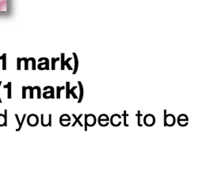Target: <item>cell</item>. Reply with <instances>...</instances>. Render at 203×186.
<instances>
[{"instance_id":"cell-1","label":"cell","mask_w":203,"mask_h":186,"mask_svg":"<svg viewBox=\"0 0 203 186\" xmlns=\"http://www.w3.org/2000/svg\"><path fill=\"white\" fill-rule=\"evenodd\" d=\"M163 113H164L163 126L164 127H173L176 121L175 115L173 114H167V110H163Z\"/></svg>"},{"instance_id":"cell-2","label":"cell","mask_w":203,"mask_h":186,"mask_svg":"<svg viewBox=\"0 0 203 186\" xmlns=\"http://www.w3.org/2000/svg\"><path fill=\"white\" fill-rule=\"evenodd\" d=\"M155 123V118L152 114H147L144 117V124L147 127H152Z\"/></svg>"},{"instance_id":"cell-3","label":"cell","mask_w":203,"mask_h":186,"mask_svg":"<svg viewBox=\"0 0 203 186\" xmlns=\"http://www.w3.org/2000/svg\"><path fill=\"white\" fill-rule=\"evenodd\" d=\"M50 89L49 91H44L43 97L44 99H55V93H54V88L52 86H46L44 88V91H46L48 89Z\"/></svg>"},{"instance_id":"cell-4","label":"cell","mask_w":203,"mask_h":186,"mask_svg":"<svg viewBox=\"0 0 203 186\" xmlns=\"http://www.w3.org/2000/svg\"><path fill=\"white\" fill-rule=\"evenodd\" d=\"M121 115L119 114H114L111 115L110 118V123L113 126V127H119L121 123V121L117 120V119H121Z\"/></svg>"},{"instance_id":"cell-5","label":"cell","mask_w":203,"mask_h":186,"mask_svg":"<svg viewBox=\"0 0 203 186\" xmlns=\"http://www.w3.org/2000/svg\"><path fill=\"white\" fill-rule=\"evenodd\" d=\"M98 123L101 127H107L110 124V118L106 114H102L99 117Z\"/></svg>"},{"instance_id":"cell-6","label":"cell","mask_w":203,"mask_h":186,"mask_svg":"<svg viewBox=\"0 0 203 186\" xmlns=\"http://www.w3.org/2000/svg\"><path fill=\"white\" fill-rule=\"evenodd\" d=\"M38 122H39L38 116L35 114H30L27 117V123L30 127H36L38 124Z\"/></svg>"},{"instance_id":"cell-7","label":"cell","mask_w":203,"mask_h":186,"mask_svg":"<svg viewBox=\"0 0 203 186\" xmlns=\"http://www.w3.org/2000/svg\"><path fill=\"white\" fill-rule=\"evenodd\" d=\"M71 123V118L68 114H63L60 117V124L62 127H68Z\"/></svg>"},{"instance_id":"cell-8","label":"cell","mask_w":203,"mask_h":186,"mask_svg":"<svg viewBox=\"0 0 203 186\" xmlns=\"http://www.w3.org/2000/svg\"><path fill=\"white\" fill-rule=\"evenodd\" d=\"M96 117L94 114H88L87 116V127H94L96 124Z\"/></svg>"},{"instance_id":"cell-9","label":"cell","mask_w":203,"mask_h":186,"mask_svg":"<svg viewBox=\"0 0 203 186\" xmlns=\"http://www.w3.org/2000/svg\"><path fill=\"white\" fill-rule=\"evenodd\" d=\"M79 88H80V96L78 97V103H80L83 99V86L81 81H78Z\"/></svg>"},{"instance_id":"cell-10","label":"cell","mask_w":203,"mask_h":186,"mask_svg":"<svg viewBox=\"0 0 203 186\" xmlns=\"http://www.w3.org/2000/svg\"><path fill=\"white\" fill-rule=\"evenodd\" d=\"M72 116L75 118V122H74V123L71 124V127H75L76 123H79V125H80L81 127H83V123L80 122V118H81V117L83 116V114H80V115H79L78 117H77V116H76L75 114H72Z\"/></svg>"},{"instance_id":"cell-11","label":"cell","mask_w":203,"mask_h":186,"mask_svg":"<svg viewBox=\"0 0 203 186\" xmlns=\"http://www.w3.org/2000/svg\"><path fill=\"white\" fill-rule=\"evenodd\" d=\"M73 57H74V61H75V64H74V69H73L72 74L75 75L77 71H78V68H79V60H78L76 54H75V52H73Z\"/></svg>"},{"instance_id":"cell-12","label":"cell","mask_w":203,"mask_h":186,"mask_svg":"<svg viewBox=\"0 0 203 186\" xmlns=\"http://www.w3.org/2000/svg\"><path fill=\"white\" fill-rule=\"evenodd\" d=\"M189 120V118L187 117V115L186 114H181L178 116V118H177V122H178V124L182 123V122H188Z\"/></svg>"},{"instance_id":"cell-13","label":"cell","mask_w":203,"mask_h":186,"mask_svg":"<svg viewBox=\"0 0 203 186\" xmlns=\"http://www.w3.org/2000/svg\"><path fill=\"white\" fill-rule=\"evenodd\" d=\"M15 117H16V119H17V121H18V124H19V127L16 130L17 131H19L21 130V128H22V124H23V123H24V120H25V117H26V115L25 114H24L23 115V117H22V121H20L19 120V118H18V114H15Z\"/></svg>"},{"instance_id":"cell-14","label":"cell","mask_w":203,"mask_h":186,"mask_svg":"<svg viewBox=\"0 0 203 186\" xmlns=\"http://www.w3.org/2000/svg\"><path fill=\"white\" fill-rule=\"evenodd\" d=\"M3 88H7V99H11V82H9L6 85H4Z\"/></svg>"},{"instance_id":"cell-15","label":"cell","mask_w":203,"mask_h":186,"mask_svg":"<svg viewBox=\"0 0 203 186\" xmlns=\"http://www.w3.org/2000/svg\"><path fill=\"white\" fill-rule=\"evenodd\" d=\"M65 89V86H62V87H60V86H57L56 87V98L57 99H60V92L62 90H64Z\"/></svg>"},{"instance_id":"cell-16","label":"cell","mask_w":203,"mask_h":186,"mask_svg":"<svg viewBox=\"0 0 203 186\" xmlns=\"http://www.w3.org/2000/svg\"><path fill=\"white\" fill-rule=\"evenodd\" d=\"M77 85L76 86H74V87H72L71 88H70V91H69V94H70V96L71 95L73 96V98L74 99H78V96H77V95L75 94V91L77 89Z\"/></svg>"},{"instance_id":"cell-17","label":"cell","mask_w":203,"mask_h":186,"mask_svg":"<svg viewBox=\"0 0 203 186\" xmlns=\"http://www.w3.org/2000/svg\"><path fill=\"white\" fill-rule=\"evenodd\" d=\"M60 58H54V57H52V60H51V62H52V70H55L56 69V63L58 62V61H60Z\"/></svg>"},{"instance_id":"cell-18","label":"cell","mask_w":203,"mask_h":186,"mask_svg":"<svg viewBox=\"0 0 203 186\" xmlns=\"http://www.w3.org/2000/svg\"><path fill=\"white\" fill-rule=\"evenodd\" d=\"M136 116L137 117V126H138V127H142L143 125L140 123V117L143 116V115L140 113V111H137Z\"/></svg>"},{"instance_id":"cell-19","label":"cell","mask_w":203,"mask_h":186,"mask_svg":"<svg viewBox=\"0 0 203 186\" xmlns=\"http://www.w3.org/2000/svg\"><path fill=\"white\" fill-rule=\"evenodd\" d=\"M129 116V114H127L126 111H124V113L121 115V117L124 118V126L125 127H129V124L127 123V117Z\"/></svg>"},{"instance_id":"cell-20","label":"cell","mask_w":203,"mask_h":186,"mask_svg":"<svg viewBox=\"0 0 203 186\" xmlns=\"http://www.w3.org/2000/svg\"><path fill=\"white\" fill-rule=\"evenodd\" d=\"M65 89H66V99L70 98V94H69V91H70V82L67 81L66 85H65Z\"/></svg>"},{"instance_id":"cell-21","label":"cell","mask_w":203,"mask_h":186,"mask_svg":"<svg viewBox=\"0 0 203 186\" xmlns=\"http://www.w3.org/2000/svg\"><path fill=\"white\" fill-rule=\"evenodd\" d=\"M71 60H72V58H71V57H68V58L66 60V61H64V66H67L68 69V70H73L72 67H71V66L69 64V62L71 61Z\"/></svg>"},{"instance_id":"cell-22","label":"cell","mask_w":203,"mask_h":186,"mask_svg":"<svg viewBox=\"0 0 203 186\" xmlns=\"http://www.w3.org/2000/svg\"><path fill=\"white\" fill-rule=\"evenodd\" d=\"M64 54H61V57H60V69L61 70H64Z\"/></svg>"},{"instance_id":"cell-23","label":"cell","mask_w":203,"mask_h":186,"mask_svg":"<svg viewBox=\"0 0 203 186\" xmlns=\"http://www.w3.org/2000/svg\"><path fill=\"white\" fill-rule=\"evenodd\" d=\"M25 88H26V89H29V92H30L29 98L30 99H33V98H34V87H31V86H28V87H25Z\"/></svg>"},{"instance_id":"cell-24","label":"cell","mask_w":203,"mask_h":186,"mask_svg":"<svg viewBox=\"0 0 203 186\" xmlns=\"http://www.w3.org/2000/svg\"><path fill=\"white\" fill-rule=\"evenodd\" d=\"M34 88L37 90V99H41V88L39 87V86H35V87H34Z\"/></svg>"},{"instance_id":"cell-25","label":"cell","mask_w":203,"mask_h":186,"mask_svg":"<svg viewBox=\"0 0 203 186\" xmlns=\"http://www.w3.org/2000/svg\"><path fill=\"white\" fill-rule=\"evenodd\" d=\"M4 122H3V126L6 127L7 126V110H5V114H4Z\"/></svg>"},{"instance_id":"cell-26","label":"cell","mask_w":203,"mask_h":186,"mask_svg":"<svg viewBox=\"0 0 203 186\" xmlns=\"http://www.w3.org/2000/svg\"><path fill=\"white\" fill-rule=\"evenodd\" d=\"M87 114L84 115V123H85V124H84V130L85 131H87V128H88L87 123Z\"/></svg>"},{"instance_id":"cell-27","label":"cell","mask_w":203,"mask_h":186,"mask_svg":"<svg viewBox=\"0 0 203 186\" xmlns=\"http://www.w3.org/2000/svg\"><path fill=\"white\" fill-rule=\"evenodd\" d=\"M29 61H31L32 63H33L32 69H33V70H35V69H36V61H35V59H34V58H33V57H31V58H29Z\"/></svg>"},{"instance_id":"cell-28","label":"cell","mask_w":203,"mask_h":186,"mask_svg":"<svg viewBox=\"0 0 203 186\" xmlns=\"http://www.w3.org/2000/svg\"><path fill=\"white\" fill-rule=\"evenodd\" d=\"M22 61H25V70H28V63H29V60L26 59V58H22Z\"/></svg>"},{"instance_id":"cell-29","label":"cell","mask_w":203,"mask_h":186,"mask_svg":"<svg viewBox=\"0 0 203 186\" xmlns=\"http://www.w3.org/2000/svg\"><path fill=\"white\" fill-rule=\"evenodd\" d=\"M3 58V70H6V55H4V56H3L2 57Z\"/></svg>"},{"instance_id":"cell-30","label":"cell","mask_w":203,"mask_h":186,"mask_svg":"<svg viewBox=\"0 0 203 186\" xmlns=\"http://www.w3.org/2000/svg\"><path fill=\"white\" fill-rule=\"evenodd\" d=\"M26 88L25 87H22V99H25L26 97Z\"/></svg>"},{"instance_id":"cell-31","label":"cell","mask_w":203,"mask_h":186,"mask_svg":"<svg viewBox=\"0 0 203 186\" xmlns=\"http://www.w3.org/2000/svg\"><path fill=\"white\" fill-rule=\"evenodd\" d=\"M21 69V59H18V70Z\"/></svg>"},{"instance_id":"cell-32","label":"cell","mask_w":203,"mask_h":186,"mask_svg":"<svg viewBox=\"0 0 203 186\" xmlns=\"http://www.w3.org/2000/svg\"><path fill=\"white\" fill-rule=\"evenodd\" d=\"M1 84H2V81H0V87H1ZM0 103H2V100H1V98H0Z\"/></svg>"}]
</instances>
